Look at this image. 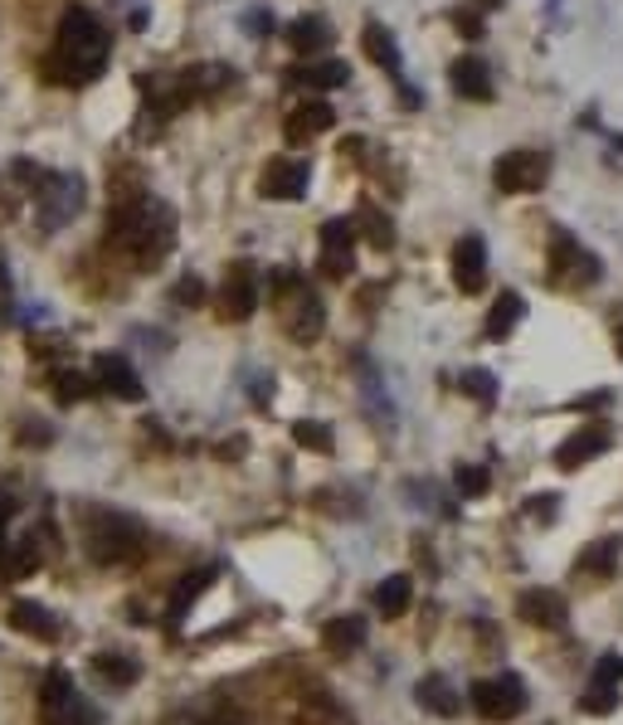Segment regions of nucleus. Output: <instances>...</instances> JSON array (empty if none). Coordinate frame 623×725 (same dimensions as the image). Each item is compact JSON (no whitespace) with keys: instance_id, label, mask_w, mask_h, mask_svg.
<instances>
[{"instance_id":"nucleus-1","label":"nucleus","mask_w":623,"mask_h":725,"mask_svg":"<svg viewBox=\"0 0 623 725\" xmlns=\"http://www.w3.org/2000/svg\"><path fill=\"white\" fill-rule=\"evenodd\" d=\"M108 30L84 5H74L59 20V40H54V54L44 59V74H49V83H93L108 69Z\"/></svg>"},{"instance_id":"nucleus-2","label":"nucleus","mask_w":623,"mask_h":725,"mask_svg":"<svg viewBox=\"0 0 623 725\" xmlns=\"http://www.w3.org/2000/svg\"><path fill=\"white\" fill-rule=\"evenodd\" d=\"M176 239V220L166 205H156L152 196H118V205L108 214V244L132 254L137 264H162L166 248Z\"/></svg>"},{"instance_id":"nucleus-3","label":"nucleus","mask_w":623,"mask_h":725,"mask_svg":"<svg viewBox=\"0 0 623 725\" xmlns=\"http://www.w3.org/2000/svg\"><path fill=\"white\" fill-rule=\"evenodd\" d=\"M268 292H274V302H278V316H282V332L292 336L298 346H308L322 336V326H326V312H322V298L302 282L292 268H274L268 274Z\"/></svg>"},{"instance_id":"nucleus-4","label":"nucleus","mask_w":623,"mask_h":725,"mask_svg":"<svg viewBox=\"0 0 623 725\" xmlns=\"http://www.w3.org/2000/svg\"><path fill=\"white\" fill-rule=\"evenodd\" d=\"M84 540H88V555H93L98 565H122L142 550V526L122 512H88Z\"/></svg>"},{"instance_id":"nucleus-5","label":"nucleus","mask_w":623,"mask_h":725,"mask_svg":"<svg viewBox=\"0 0 623 725\" xmlns=\"http://www.w3.org/2000/svg\"><path fill=\"white\" fill-rule=\"evenodd\" d=\"M40 716L44 725H98V716L88 711V701L74 691V677L54 667L40 687Z\"/></svg>"},{"instance_id":"nucleus-6","label":"nucleus","mask_w":623,"mask_h":725,"mask_svg":"<svg viewBox=\"0 0 623 725\" xmlns=\"http://www.w3.org/2000/svg\"><path fill=\"white\" fill-rule=\"evenodd\" d=\"M472 711H478L482 721H516L521 711H526V687H521L516 672H502V677H482V682H472Z\"/></svg>"},{"instance_id":"nucleus-7","label":"nucleus","mask_w":623,"mask_h":725,"mask_svg":"<svg viewBox=\"0 0 623 725\" xmlns=\"http://www.w3.org/2000/svg\"><path fill=\"white\" fill-rule=\"evenodd\" d=\"M78 210H84V180L78 176H40L35 214H40L44 230H64Z\"/></svg>"},{"instance_id":"nucleus-8","label":"nucleus","mask_w":623,"mask_h":725,"mask_svg":"<svg viewBox=\"0 0 623 725\" xmlns=\"http://www.w3.org/2000/svg\"><path fill=\"white\" fill-rule=\"evenodd\" d=\"M546 176H550V161L541 152H512L492 166V180L502 196H531V190L546 186Z\"/></svg>"},{"instance_id":"nucleus-9","label":"nucleus","mask_w":623,"mask_h":725,"mask_svg":"<svg viewBox=\"0 0 623 725\" xmlns=\"http://www.w3.org/2000/svg\"><path fill=\"white\" fill-rule=\"evenodd\" d=\"M550 278L555 282H594L599 278V258L580 248L565 230L550 234Z\"/></svg>"},{"instance_id":"nucleus-10","label":"nucleus","mask_w":623,"mask_h":725,"mask_svg":"<svg viewBox=\"0 0 623 725\" xmlns=\"http://www.w3.org/2000/svg\"><path fill=\"white\" fill-rule=\"evenodd\" d=\"M254 312H258V278L248 264H234L220 288V316L224 322H248Z\"/></svg>"},{"instance_id":"nucleus-11","label":"nucleus","mask_w":623,"mask_h":725,"mask_svg":"<svg viewBox=\"0 0 623 725\" xmlns=\"http://www.w3.org/2000/svg\"><path fill=\"white\" fill-rule=\"evenodd\" d=\"M308 161H298V156H278V161H268L264 180H258V190H264L268 200H302L308 196Z\"/></svg>"},{"instance_id":"nucleus-12","label":"nucleus","mask_w":623,"mask_h":725,"mask_svg":"<svg viewBox=\"0 0 623 725\" xmlns=\"http://www.w3.org/2000/svg\"><path fill=\"white\" fill-rule=\"evenodd\" d=\"M356 268V224L332 220L322 230V274L326 278H346Z\"/></svg>"},{"instance_id":"nucleus-13","label":"nucleus","mask_w":623,"mask_h":725,"mask_svg":"<svg viewBox=\"0 0 623 725\" xmlns=\"http://www.w3.org/2000/svg\"><path fill=\"white\" fill-rule=\"evenodd\" d=\"M609 444H614V438H609V428L604 424H589V428L570 434L560 448H555V462H560L565 472H580L585 462H594L599 453H609Z\"/></svg>"},{"instance_id":"nucleus-14","label":"nucleus","mask_w":623,"mask_h":725,"mask_svg":"<svg viewBox=\"0 0 623 725\" xmlns=\"http://www.w3.org/2000/svg\"><path fill=\"white\" fill-rule=\"evenodd\" d=\"M516 614H521V623H531V628H565L570 604H565L555 589H526V594L516 599Z\"/></svg>"},{"instance_id":"nucleus-15","label":"nucleus","mask_w":623,"mask_h":725,"mask_svg":"<svg viewBox=\"0 0 623 725\" xmlns=\"http://www.w3.org/2000/svg\"><path fill=\"white\" fill-rule=\"evenodd\" d=\"M453 282L463 292H478L487 282V244L482 234H463L458 248H453Z\"/></svg>"},{"instance_id":"nucleus-16","label":"nucleus","mask_w":623,"mask_h":725,"mask_svg":"<svg viewBox=\"0 0 623 725\" xmlns=\"http://www.w3.org/2000/svg\"><path fill=\"white\" fill-rule=\"evenodd\" d=\"M366 54L380 64V69H390V74H394V83H400L404 103L414 108L419 98L410 93V88H404V59H400V44H394V35H390V30H385V25H376V20H370V25H366Z\"/></svg>"},{"instance_id":"nucleus-17","label":"nucleus","mask_w":623,"mask_h":725,"mask_svg":"<svg viewBox=\"0 0 623 725\" xmlns=\"http://www.w3.org/2000/svg\"><path fill=\"white\" fill-rule=\"evenodd\" d=\"M98 390H108V394H118V400H127V404H137L142 400V376L127 366L122 356H98Z\"/></svg>"},{"instance_id":"nucleus-18","label":"nucleus","mask_w":623,"mask_h":725,"mask_svg":"<svg viewBox=\"0 0 623 725\" xmlns=\"http://www.w3.org/2000/svg\"><path fill=\"white\" fill-rule=\"evenodd\" d=\"M10 628L25 633V638H40V643H54L59 638V623H54V614L44 604H35V599H15L10 604Z\"/></svg>"},{"instance_id":"nucleus-19","label":"nucleus","mask_w":623,"mask_h":725,"mask_svg":"<svg viewBox=\"0 0 623 725\" xmlns=\"http://www.w3.org/2000/svg\"><path fill=\"white\" fill-rule=\"evenodd\" d=\"M326 127H332V108H326L322 103V98H312V103H302V108H292L288 112V127H282V132H288V142H312V137H322V132Z\"/></svg>"},{"instance_id":"nucleus-20","label":"nucleus","mask_w":623,"mask_h":725,"mask_svg":"<svg viewBox=\"0 0 623 725\" xmlns=\"http://www.w3.org/2000/svg\"><path fill=\"white\" fill-rule=\"evenodd\" d=\"M453 93L468 103H487L492 98V69L482 59H458L453 64Z\"/></svg>"},{"instance_id":"nucleus-21","label":"nucleus","mask_w":623,"mask_h":725,"mask_svg":"<svg viewBox=\"0 0 623 725\" xmlns=\"http://www.w3.org/2000/svg\"><path fill=\"white\" fill-rule=\"evenodd\" d=\"M414 696H419V706L434 711V716H444V721H453L463 711V701H458V691H453V682H448V677H438V672H429L424 682L414 687Z\"/></svg>"},{"instance_id":"nucleus-22","label":"nucleus","mask_w":623,"mask_h":725,"mask_svg":"<svg viewBox=\"0 0 623 725\" xmlns=\"http://www.w3.org/2000/svg\"><path fill=\"white\" fill-rule=\"evenodd\" d=\"M288 44L298 54H322L326 44H332V25H326L322 15H302V20H292L288 25Z\"/></svg>"},{"instance_id":"nucleus-23","label":"nucleus","mask_w":623,"mask_h":725,"mask_svg":"<svg viewBox=\"0 0 623 725\" xmlns=\"http://www.w3.org/2000/svg\"><path fill=\"white\" fill-rule=\"evenodd\" d=\"M351 78V69L342 59H308L302 69H292V83H308V88H342Z\"/></svg>"},{"instance_id":"nucleus-24","label":"nucleus","mask_w":623,"mask_h":725,"mask_svg":"<svg viewBox=\"0 0 623 725\" xmlns=\"http://www.w3.org/2000/svg\"><path fill=\"white\" fill-rule=\"evenodd\" d=\"M322 643H326V652H356L360 643H366V623H360L356 614L332 618V623L322 628Z\"/></svg>"},{"instance_id":"nucleus-25","label":"nucleus","mask_w":623,"mask_h":725,"mask_svg":"<svg viewBox=\"0 0 623 725\" xmlns=\"http://www.w3.org/2000/svg\"><path fill=\"white\" fill-rule=\"evenodd\" d=\"M410 599H414L410 575H390V580H380V589H376V609L385 618H400L404 609H410Z\"/></svg>"},{"instance_id":"nucleus-26","label":"nucleus","mask_w":623,"mask_h":725,"mask_svg":"<svg viewBox=\"0 0 623 725\" xmlns=\"http://www.w3.org/2000/svg\"><path fill=\"white\" fill-rule=\"evenodd\" d=\"M580 575H589V580H609V575H619V540H594L580 565H575Z\"/></svg>"},{"instance_id":"nucleus-27","label":"nucleus","mask_w":623,"mask_h":725,"mask_svg":"<svg viewBox=\"0 0 623 725\" xmlns=\"http://www.w3.org/2000/svg\"><path fill=\"white\" fill-rule=\"evenodd\" d=\"M521 312H526V302H521L516 292H502V298L492 302V316H487V336H492V342L512 336V326L521 322Z\"/></svg>"},{"instance_id":"nucleus-28","label":"nucleus","mask_w":623,"mask_h":725,"mask_svg":"<svg viewBox=\"0 0 623 725\" xmlns=\"http://www.w3.org/2000/svg\"><path fill=\"white\" fill-rule=\"evenodd\" d=\"M93 672L103 677L108 687H132L142 677V667L132 662V657H122V652H98L93 657Z\"/></svg>"},{"instance_id":"nucleus-29","label":"nucleus","mask_w":623,"mask_h":725,"mask_svg":"<svg viewBox=\"0 0 623 725\" xmlns=\"http://www.w3.org/2000/svg\"><path fill=\"white\" fill-rule=\"evenodd\" d=\"M44 565V555H40V546H35V536L30 540H15V546H5V570L15 575V580H30Z\"/></svg>"},{"instance_id":"nucleus-30","label":"nucleus","mask_w":623,"mask_h":725,"mask_svg":"<svg viewBox=\"0 0 623 725\" xmlns=\"http://www.w3.org/2000/svg\"><path fill=\"white\" fill-rule=\"evenodd\" d=\"M214 580V570H196V575H186V580L176 584V594H171V618H186V609L196 604L200 594H205V584Z\"/></svg>"},{"instance_id":"nucleus-31","label":"nucleus","mask_w":623,"mask_h":725,"mask_svg":"<svg viewBox=\"0 0 623 725\" xmlns=\"http://www.w3.org/2000/svg\"><path fill=\"white\" fill-rule=\"evenodd\" d=\"M351 224H356V230H366V239L376 244V248H390V244H394L390 220H380V210H376V205H360V210H356V220H351Z\"/></svg>"},{"instance_id":"nucleus-32","label":"nucleus","mask_w":623,"mask_h":725,"mask_svg":"<svg viewBox=\"0 0 623 725\" xmlns=\"http://www.w3.org/2000/svg\"><path fill=\"white\" fill-rule=\"evenodd\" d=\"M458 384H463V394H472L478 404H492L497 400V376H492V370H482V366H468L458 376Z\"/></svg>"},{"instance_id":"nucleus-33","label":"nucleus","mask_w":623,"mask_h":725,"mask_svg":"<svg viewBox=\"0 0 623 725\" xmlns=\"http://www.w3.org/2000/svg\"><path fill=\"white\" fill-rule=\"evenodd\" d=\"M88 394H93V380L78 376V370H59V376H54V400L59 404H78V400H88Z\"/></svg>"},{"instance_id":"nucleus-34","label":"nucleus","mask_w":623,"mask_h":725,"mask_svg":"<svg viewBox=\"0 0 623 725\" xmlns=\"http://www.w3.org/2000/svg\"><path fill=\"white\" fill-rule=\"evenodd\" d=\"M292 438H298V448H312V453H332L336 438L326 424H316V419H302V424H292Z\"/></svg>"},{"instance_id":"nucleus-35","label":"nucleus","mask_w":623,"mask_h":725,"mask_svg":"<svg viewBox=\"0 0 623 725\" xmlns=\"http://www.w3.org/2000/svg\"><path fill=\"white\" fill-rule=\"evenodd\" d=\"M614 706H619V687L614 682H594V687H589V696H585L589 716H609Z\"/></svg>"},{"instance_id":"nucleus-36","label":"nucleus","mask_w":623,"mask_h":725,"mask_svg":"<svg viewBox=\"0 0 623 725\" xmlns=\"http://www.w3.org/2000/svg\"><path fill=\"white\" fill-rule=\"evenodd\" d=\"M458 492L463 497H482L487 492V468H478V462H463V468H458Z\"/></svg>"},{"instance_id":"nucleus-37","label":"nucleus","mask_w":623,"mask_h":725,"mask_svg":"<svg viewBox=\"0 0 623 725\" xmlns=\"http://www.w3.org/2000/svg\"><path fill=\"white\" fill-rule=\"evenodd\" d=\"M555 506H560V497H531V502H526V516L531 521H555Z\"/></svg>"},{"instance_id":"nucleus-38","label":"nucleus","mask_w":623,"mask_h":725,"mask_svg":"<svg viewBox=\"0 0 623 725\" xmlns=\"http://www.w3.org/2000/svg\"><path fill=\"white\" fill-rule=\"evenodd\" d=\"M171 298H176V302H190V308H196V302H200V298H205V288H200V282H196V278H180V282H176V292H171Z\"/></svg>"},{"instance_id":"nucleus-39","label":"nucleus","mask_w":623,"mask_h":725,"mask_svg":"<svg viewBox=\"0 0 623 725\" xmlns=\"http://www.w3.org/2000/svg\"><path fill=\"white\" fill-rule=\"evenodd\" d=\"M619 677H623V657H604V662H599V672H594V682H614L619 687Z\"/></svg>"},{"instance_id":"nucleus-40","label":"nucleus","mask_w":623,"mask_h":725,"mask_svg":"<svg viewBox=\"0 0 623 725\" xmlns=\"http://www.w3.org/2000/svg\"><path fill=\"white\" fill-rule=\"evenodd\" d=\"M244 25L254 30V35H268V30H274V15H268V10H248Z\"/></svg>"},{"instance_id":"nucleus-41","label":"nucleus","mask_w":623,"mask_h":725,"mask_svg":"<svg viewBox=\"0 0 623 725\" xmlns=\"http://www.w3.org/2000/svg\"><path fill=\"white\" fill-rule=\"evenodd\" d=\"M10 516H15V502H10V497H5V492H0V526H5V521H10Z\"/></svg>"},{"instance_id":"nucleus-42","label":"nucleus","mask_w":623,"mask_h":725,"mask_svg":"<svg viewBox=\"0 0 623 725\" xmlns=\"http://www.w3.org/2000/svg\"><path fill=\"white\" fill-rule=\"evenodd\" d=\"M609 394H589V400H580V410H604Z\"/></svg>"},{"instance_id":"nucleus-43","label":"nucleus","mask_w":623,"mask_h":725,"mask_svg":"<svg viewBox=\"0 0 623 725\" xmlns=\"http://www.w3.org/2000/svg\"><path fill=\"white\" fill-rule=\"evenodd\" d=\"M5 298H10V274L0 268V302H5Z\"/></svg>"},{"instance_id":"nucleus-44","label":"nucleus","mask_w":623,"mask_h":725,"mask_svg":"<svg viewBox=\"0 0 623 725\" xmlns=\"http://www.w3.org/2000/svg\"><path fill=\"white\" fill-rule=\"evenodd\" d=\"M0 565H5V536H0Z\"/></svg>"},{"instance_id":"nucleus-45","label":"nucleus","mask_w":623,"mask_h":725,"mask_svg":"<svg viewBox=\"0 0 623 725\" xmlns=\"http://www.w3.org/2000/svg\"><path fill=\"white\" fill-rule=\"evenodd\" d=\"M619 356H623V326H619Z\"/></svg>"}]
</instances>
